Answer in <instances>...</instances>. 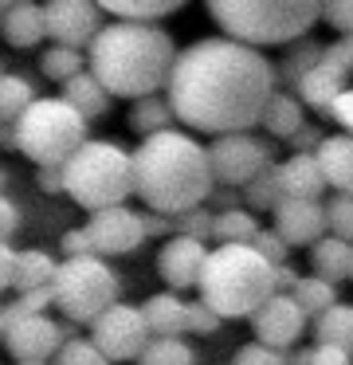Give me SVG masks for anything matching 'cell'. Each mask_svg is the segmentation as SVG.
<instances>
[{
    "label": "cell",
    "instance_id": "cell-30",
    "mask_svg": "<svg viewBox=\"0 0 353 365\" xmlns=\"http://www.w3.org/2000/svg\"><path fill=\"white\" fill-rule=\"evenodd\" d=\"M39 71H44L51 83L67 87L71 79H78V75L91 71V67H86V51H75V48H59V43H51V48L39 56Z\"/></svg>",
    "mask_w": 353,
    "mask_h": 365
},
{
    "label": "cell",
    "instance_id": "cell-22",
    "mask_svg": "<svg viewBox=\"0 0 353 365\" xmlns=\"http://www.w3.org/2000/svg\"><path fill=\"white\" fill-rule=\"evenodd\" d=\"M310 267L318 279L326 283H342V279H353V244L337 236H326L310 247Z\"/></svg>",
    "mask_w": 353,
    "mask_h": 365
},
{
    "label": "cell",
    "instance_id": "cell-24",
    "mask_svg": "<svg viewBox=\"0 0 353 365\" xmlns=\"http://www.w3.org/2000/svg\"><path fill=\"white\" fill-rule=\"evenodd\" d=\"M59 263H63V259H51L47 252H36V247L20 252V259H16V275H12V291H16V294H28V291L55 287Z\"/></svg>",
    "mask_w": 353,
    "mask_h": 365
},
{
    "label": "cell",
    "instance_id": "cell-9",
    "mask_svg": "<svg viewBox=\"0 0 353 365\" xmlns=\"http://www.w3.org/2000/svg\"><path fill=\"white\" fill-rule=\"evenodd\" d=\"M0 338H4V349L16 357V365H28V361H55L59 349L75 334H71V322H55L51 314H28L12 299L0 310Z\"/></svg>",
    "mask_w": 353,
    "mask_h": 365
},
{
    "label": "cell",
    "instance_id": "cell-41",
    "mask_svg": "<svg viewBox=\"0 0 353 365\" xmlns=\"http://www.w3.org/2000/svg\"><path fill=\"white\" fill-rule=\"evenodd\" d=\"M59 252H63V259H91V255H94V244H91V236H86V228L63 232Z\"/></svg>",
    "mask_w": 353,
    "mask_h": 365
},
{
    "label": "cell",
    "instance_id": "cell-40",
    "mask_svg": "<svg viewBox=\"0 0 353 365\" xmlns=\"http://www.w3.org/2000/svg\"><path fill=\"white\" fill-rule=\"evenodd\" d=\"M322 20H326L334 32L353 36V0H334V4H322Z\"/></svg>",
    "mask_w": 353,
    "mask_h": 365
},
{
    "label": "cell",
    "instance_id": "cell-18",
    "mask_svg": "<svg viewBox=\"0 0 353 365\" xmlns=\"http://www.w3.org/2000/svg\"><path fill=\"white\" fill-rule=\"evenodd\" d=\"M279 177H282V192L290 200H322V192L329 189V181L314 153H290V158H282Z\"/></svg>",
    "mask_w": 353,
    "mask_h": 365
},
{
    "label": "cell",
    "instance_id": "cell-27",
    "mask_svg": "<svg viewBox=\"0 0 353 365\" xmlns=\"http://www.w3.org/2000/svg\"><path fill=\"white\" fill-rule=\"evenodd\" d=\"M36 103H39L36 87H31L24 75H4V79H0V122H4V126H16Z\"/></svg>",
    "mask_w": 353,
    "mask_h": 365
},
{
    "label": "cell",
    "instance_id": "cell-39",
    "mask_svg": "<svg viewBox=\"0 0 353 365\" xmlns=\"http://www.w3.org/2000/svg\"><path fill=\"white\" fill-rule=\"evenodd\" d=\"M220 326H224V318H220L204 299L188 302V334H200V338H208V334L220 330Z\"/></svg>",
    "mask_w": 353,
    "mask_h": 365
},
{
    "label": "cell",
    "instance_id": "cell-33",
    "mask_svg": "<svg viewBox=\"0 0 353 365\" xmlns=\"http://www.w3.org/2000/svg\"><path fill=\"white\" fill-rule=\"evenodd\" d=\"M138 365H196V349L185 338H153Z\"/></svg>",
    "mask_w": 353,
    "mask_h": 365
},
{
    "label": "cell",
    "instance_id": "cell-45",
    "mask_svg": "<svg viewBox=\"0 0 353 365\" xmlns=\"http://www.w3.org/2000/svg\"><path fill=\"white\" fill-rule=\"evenodd\" d=\"M298 283H302V275L295 271V263H287V267H275V291H279V294H295Z\"/></svg>",
    "mask_w": 353,
    "mask_h": 365
},
{
    "label": "cell",
    "instance_id": "cell-49",
    "mask_svg": "<svg viewBox=\"0 0 353 365\" xmlns=\"http://www.w3.org/2000/svg\"><path fill=\"white\" fill-rule=\"evenodd\" d=\"M0 216H4V220H0V232H4V244H8V236H12L16 224H20V212H16V205L8 197H4V205H0Z\"/></svg>",
    "mask_w": 353,
    "mask_h": 365
},
{
    "label": "cell",
    "instance_id": "cell-19",
    "mask_svg": "<svg viewBox=\"0 0 353 365\" xmlns=\"http://www.w3.org/2000/svg\"><path fill=\"white\" fill-rule=\"evenodd\" d=\"M153 338H185L188 334V302L177 291H157L141 302Z\"/></svg>",
    "mask_w": 353,
    "mask_h": 365
},
{
    "label": "cell",
    "instance_id": "cell-11",
    "mask_svg": "<svg viewBox=\"0 0 353 365\" xmlns=\"http://www.w3.org/2000/svg\"><path fill=\"white\" fill-rule=\"evenodd\" d=\"M86 338L118 365V361H141V354H145V346L153 341V334H149L145 310L133 307V302H118V307H110L106 314L91 326Z\"/></svg>",
    "mask_w": 353,
    "mask_h": 365
},
{
    "label": "cell",
    "instance_id": "cell-23",
    "mask_svg": "<svg viewBox=\"0 0 353 365\" xmlns=\"http://www.w3.org/2000/svg\"><path fill=\"white\" fill-rule=\"evenodd\" d=\"M59 98L63 103H71L78 114H83L86 122H94V118H102V114L110 110V103H114V95H110L106 87H102L98 79H94L91 71H83L78 79H71L67 87L59 91Z\"/></svg>",
    "mask_w": 353,
    "mask_h": 365
},
{
    "label": "cell",
    "instance_id": "cell-17",
    "mask_svg": "<svg viewBox=\"0 0 353 365\" xmlns=\"http://www.w3.org/2000/svg\"><path fill=\"white\" fill-rule=\"evenodd\" d=\"M0 28H4V40L16 51H28L39 40H47V12L44 4H31V0H12L0 12Z\"/></svg>",
    "mask_w": 353,
    "mask_h": 365
},
{
    "label": "cell",
    "instance_id": "cell-48",
    "mask_svg": "<svg viewBox=\"0 0 353 365\" xmlns=\"http://www.w3.org/2000/svg\"><path fill=\"white\" fill-rule=\"evenodd\" d=\"M145 216V236H169L173 240V216H161V212H141Z\"/></svg>",
    "mask_w": 353,
    "mask_h": 365
},
{
    "label": "cell",
    "instance_id": "cell-47",
    "mask_svg": "<svg viewBox=\"0 0 353 365\" xmlns=\"http://www.w3.org/2000/svg\"><path fill=\"white\" fill-rule=\"evenodd\" d=\"M16 259H20V252L16 247H0V283H4V291H12V275H16Z\"/></svg>",
    "mask_w": 353,
    "mask_h": 365
},
{
    "label": "cell",
    "instance_id": "cell-50",
    "mask_svg": "<svg viewBox=\"0 0 353 365\" xmlns=\"http://www.w3.org/2000/svg\"><path fill=\"white\" fill-rule=\"evenodd\" d=\"M290 365H314V346H302L290 354Z\"/></svg>",
    "mask_w": 353,
    "mask_h": 365
},
{
    "label": "cell",
    "instance_id": "cell-46",
    "mask_svg": "<svg viewBox=\"0 0 353 365\" xmlns=\"http://www.w3.org/2000/svg\"><path fill=\"white\" fill-rule=\"evenodd\" d=\"M36 185H39L44 192H67L63 169H36Z\"/></svg>",
    "mask_w": 353,
    "mask_h": 365
},
{
    "label": "cell",
    "instance_id": "cell-36",
    "mask_svg": "<svg viewBox=\"0 0 353 365\" xmlns=\"http://www.w3.org/2000/svg\"><path fill=\"white\" fill-rule=\"evenodd\" d=\"M51 365H114V361H110V357L102 354L91 338H71L67 346L59 349V357H55Z\"/></svg>",
    "mask_w": 353,
    "mask_h": 365
},
{
    "label": "cell",
    "instance_id": "cell-8",
    "mask_svg": "<svg viewBox=\"0 0 353 365\" xmlns=\"http://www.w3.org/2000/svg\"><path fill=\"white\" fill-rule=\"evenodd\" d=\"M118 302H122V283H118V271L106 259L91 255V259H63L59 263V275H55V310L67 322L91 330Z\"/></svg>",
    "mask_w": 353,
    "mask_h": 365
},
{
    "label": "cell",
    "instance_id": "cell-4",
    "mask_svg": "<svg viewBox=\"0 0 353 365\" xmlns=\"http://www.w3.org/2000/svg\"><path fill=\"white\" fill-rule=\"evenodd\" d=\"M275 267L251 244H216L204 263L200 299L220 318H255L263 302L275 299Z\"/></svg>",
    "mask_w": 353,
    "mask_h": 365
},
{
    "label": "cell",
    "instance_id": "cell-35",
    "mask_svg": "<svg viewBox=\"0 0 353 365\" xmlns=\"http://www.w3.org/2000/svg\"><path fill=\"white\" fill-rule=\"evenodd\" d=\"M326 220H329V236L353 244V197L349 192H334L326 200Z\"/></svg>",
    "mask_w": 353,
    "mask_h": 365
},
{
    "label": "cell",
    "instance_id": "cell-16",
    "mask_svg": "<svg viewBox=\"0 0 353 365\" xmlns=\"http://www.w3.org/2000/svg\"><path fill=\"white\" fill-rule=\"evenodd\" d=\"M275 232L287 240L290 247H314L318 240H326L329 220H326V205L322 200H282L275 208Z\"/></svg>",
    "mask_w": 353,
    "mask_h": 365
},
{
    "label": "cell",
    "instance_id": "cell-3",
    "mask_svg": "<svg viewBox=\"0 0 353 365\" xmlns=\"http://www.w3.org/2000/svg\"><path fill=\"white\" fill-rule=\"evenodd\" d=\"M133 185H138V197L145 200L149 212L180 216L204 208L216 192L208 145H200L188 130L145 138L133 150Z\"/></svg>",
    "mask_w": 353,
    "mask_h": 365
},
{
    "label": "cell",
    "instance_id": "cell-29",
    "mask_svg": "<svg viewBox=\"0 0 353 365\" xmlns=\"http://www.w3.org/2000/svg\"><path fill=\"white\" fill-rule=\"evenodd\" d=\"M314 346H349L353 349V307L337 302L322 318H314Z\"/></svg>",
    "mask_w": 353,
    "mask_h": 365
},
{
    "label": "cell",
    "instance_id": "cell-44",
    "mask_svg": "<svg viewBox=\"0 0 353 365\" xmlns=\"http://www.w3.org/2000/svg\"><path fill=\"white\" fill-rule=\"evenodd\" d=\"M322 142H326V138H322V130L302 126L295 138H290V150H295V153H318V150H322Z\"/></svg>",
    "mask_w": 353,
    "mask_h": 365
},
{
    "label": "cell",
    "instance_id": "cell-43",
    "mask_svg": "<svg viewBox=\"0 0 353 365\" xmlns=\"http://www.w3.org/2000/svg\"><path fill=\"white\" fill-rule=\"evenodd\" d=\"M314 365H353L349 346H314Z\"/></svg>",
    "mask_w": 353,
    "mask_h": 365
},
{
    "label": "cell",
    "instance_id": "cell-32",
    "mask_svg": "<svg viewBox=\"0 0 353 365\" xmlns=\"http://www.w3.org/2000/svg\"><path fill=\"white\" fill-rule=\"evenodd\" d=\"M295 302L310 318H322L326 310L337 307V283H326V279H318V275H306L302 283L295 287Z\"/></svg>",
    "mask_w": 353,
    "mask_h": 365
},
{
    "label": "cell",
    "instance_id": "cell-6",
    "mask_svg": "<svg viewBox=\"0 0 353 365\" xmlns=\"http://www.w3.org/2000/svg\"><path fill=\"white\" fill-rule=\"evenodd\" d=\"M63 181H67V197L83 212L94 216V212H106V208H122L138 192V185H133V153H126L118 142L91 138L63 165Z\"/></svg>",
    "mask_w": 353,
    "mask_h": 365
},
{
    "label": "cell",
    "instance_id": "cell-42",
    "mask_svg": "<svg viewBox=\"0 0 353 365\" xmlns=\"http://www.w3.org/2000/svg\"><path fill=\"white\" fill-rule=\"evenodd\" d=\"M212 212H232V208H247L243 205V189H227V185H216V192L208 197Z\"/></svg>",
    "mask_w": 353,
    "mask_h": 365
},
{
    "label": "cell",
    "instance_id": "cell-25",
    "mask_svg": "<svg viewBox=\"0 0 353 365\" xmlns=\"http://www.w3.org/2000/svg\"><path fill=\"white\" fill-rule=\"evenodd\" d=\"M185 0H102V12L126 24H157V20L180 12Z\"/></svg>",
    "mask_w": 353,
    "mask_h": 365
},
{
    "label": "cell",
    "instance_id": "cell-7",
    "mask_svg": "<svg viewBox=\"0 0 353 365\" xmlns=\"http://www.w3.org/2000/svg\"><path fill=\"white\" fill-rule=\"evenodd\" d=\"M86 142V118L59 95L39 98L16 122V150L36 161V169H63Z\"/></svg>",
    "mask_w": 353,
    "mask_h": 365
},
{
    "label": "cell",
    "instance_id": "cell-15",
    "mask_svg": "<svg viewBox=\"0 0 353 365\" xmlns=\"http://www.w3.org/2000/svg\"><path fill=\"white\" fill-rule=\"evenodd\" d=\"M208 244L200 240H188V236H173L161 244L157 252V275L169 283V291H200V279H204V263H208Z\"/></svg>",
    "mask_w": 353,
    "mask_h": 365
},
{
    "label": "cell",
    "instance_id": "cell-31",
    "mask_svg": "<svg viewBox=\"0 0 353 365\" xmlns=\"http://www.w3.org/2000/svg\"><path fill=\"white\" fill-rule=\"evenodd\" d=\"M259 220L251 208H232V212H216V244H255L259 236Z\"/></svg>",
    "mask_w": 353,
    "mask_h": 365
},
{
    "label": "cell",
    "instance_id": "cell-10",
    "mask_svg": "<svg viewBox=\"0 0 353 365\" xmlns=\"http://www.w3.org/2000/svg\"><path fill=\"white\" fill-rule=\"evenodd\" d=\"M271 158H275V145L255 134H224L208 142L212 177H216V185H227V189H247L271 165Z\"/></svg>",
    "mask_w": 353,
    "mask_h": 365
},
{
    "label": "cell",
    "instance_id": "cell-5",
    "mask_svg": "<svg viewBox=\"0 0 353 365\" xmlns=\"http://www.w3.org/2000/svg\"><path fill=\"white\" fill-rule=\"evenodd\" d=\"M208 16L227 40L259 51L302 40L322 20V4L314 0H212Z\"/></svg>",
    "mask_w": 353,
    "mask_h": 365
},
{
    "label": "cell",
    "instance_id": "cell-38",
    "mask_svg": "<svg viewBox=\"0 0 353 365\" xmlns=\"http://www.w3.org/2000/svg\"><path fill=\"white\" fill-rule=\"evenodd\" d=\"M232 365H290V354L271 349V346H263V341H251V346L235 349Z\"/></svg>",
    "mask_w": 353,
    "mask_h": 365
},
{
    "label": "cell",
    "instance_id": "cell-34",
    "mask_svg": "<svg viewBox=\"0 0 353 365\" xmlns=\"http://www.w3.org/2000/svg\"><path fill=\"white\" fill-rule=\"evenodd\" d=\"M173 236H188V240H200V244H208V240L216 236V212L204 205V208H193V212L173 216Z\"/></svg>",
    "mask_w": 353,
    "mask_h": 365
},
{
    "label": "cell",
    "instance_id": "cell-12",
    "mask_svg": "<svg viewBox=\"0 0 353 365\" xmlns=\"http://www.w3.org/2000/svg\"><path fill=\"white\" fill-rule=\"evenodd\" d=\"M47 12V40L59 48H75V51H91V43L98 40L102 24V4L91 0H51L44 4Z\"/></svg>",
    "mask_w": 353,
    "mask_h": 365
},
{
    "label": "cell",
    "instance_id": "cell-1",
    "mask_svg": "<svg viewBox=\"0 0 353 365\" xmlns=\"http://www.w3.org/2000/svg\"><path fill=\"white\" fill-rule=\"evenodd\" d=\"M275 79L279 71L263 51L227 36H208L180 48L165 95L177 106L180 126H193L196 134H251L275 98Z\"/></svg>",
    "mask_w": 353,
    "mask_h": 365
},
{
    "label": "cell",
    "instance_id": "cell-2",
    "mask_svg": "<svg viewBox=\"0 0 353 365\" xmlns=\"http://www.w3.org/2000/svg\"><path fill=\"white\" fill-rule=\"evenodd\" d=\"M177 43L161 24H126L110 20L98 32V40L86 51L91 75L110 91L130 103L169 91L173 67H177Z\"/></svg>",
    "mask_w": 353,
    "mask_h": 365
},
{
    "label": "cell",
    "instance_id": "cell-37",
    "mask_svg": "<svg viewBox=\"0 0 353 365\" xmlns=\"http://www.w3.org/2000/svg\"><path fill=\"white\" fill-rule=\"evenodd\" d=\"M251 247H255V252L263 255L271 267H287V263H290V244H287V240H282L275 228H263V232L255 236V244H251Z\"/></svg>",
    "mask_w": 353,
    "mask_h": 365
},
{
    "label": "cell",
    "instance_id": "cell-28",
    "mask_svg": "<svg viewBox=\"0 0 353 365\" xmlns=\"http://www.w3.org/2000/svg\"><path fill=\"white\" fill-rule=\"evenodd\" d=\"M287 200V192H282V177H279V161H271V165L263 169V173L255 177V181L243 189V205L251 208V212H271Z\"/></svg>",
    "mask_w": 353,
    "mask_h": 365
},
{
    "label": "cell",
    "instance_id": "cell-14",
    "mask_svg": "<svg viewBox=\"0 0 353 365\" xmlns=\"http://www.w3.org/2000/svg\"><path fill=\"white\" fill-rule=\"evenodd\" d=\"M306 326H310V314L295 302V294H275V299L263 302V307L255 310V318H251L255 341H263V346H271V349H282V354H295L290 346H298Z\"/></svg>",
    "mask_w": 353,
    "mask_h": 365
},
{
    "label": "cell",
    "instance_id": "cell-26",
    "mask_svg": "<svg viewBox=\"0 0 353 365\" xmlns=\"http://www.w3.org/2000/svg\"><path fill=\"white\" fill-rule=\"evenodd\" d=\"M259 126H263L271 138H287V142H290V138L306 126V122H302V103H298L290 91H275V98L267 103L263 122H259Z\"/></svg>",
    "mask_w": 353,
    "mask_h": 365
},
{
    "label": "cell",
    "instance_id": "cell-20",
    "mask_svg": "<svg viewBox=\"0 0 353 365\" xmlns=\"http://www.w3.org/2000/svg\"><path fill=\"white\" fill-rule=\"evenodd\" d=\"M177 122L180 118H177V106H173L169 95H149V98L130 103V130H133V134H141V142L177 130Z\"/></svg>",
    "mask_w": 353,
    "mask_h": 365
},
{
    "label": "cell",
    "instance_id": "cell-52",
    "mask_svg": "<svg viewBox=\"0 0 353 365\" xmlns=\"http://www.w3.org/2000/svg\"><path fill=\"white\" fill-rule=\"evenodd\" d=\"M349 197H353V189H349Z\"/></svg>",
    "mask_w": 353,
    "mask_h": 365
},
{
    "label": "cell",
    "instance_id": "cell-21",
    "mask_svg": "<svg viewBox=\"0 0 353 365\" xmlns=\"http://www.w3.org/2000/svg\"><path fill=\"white\" fill-rule=\"evenodd\" d=\"M314 158H318L329 189H337V192L353 189V134H329Z\"/></svg>",
    "mask_w": 353,
    "mask_h": 365
},
{
    "label": "cell",
    "instance_id": "cell-51",
    "mask_svg": "<svg viewBox=\"0 0 353 365\" xmlns=\"http://www.w3.org/2000/svg\"><path fill=\"white\" fill-rule=\"evenodd\" d=\"M28 365H51V361H28Z\"/></svg>",
    "mask_w": 353,
    "mask_h": 365
},
{
    "label": "cell",
    "instance_id": "cell-13",
    "mask_svg": "<svg viewBox=\"0 0 353 365\" xmlns=\"http://www.w3.org/2000/svg\"><path fill=\"white\" fill-rule=\"evenodd\" d=\"M86 236L94 244V255L106 259V255H130L145 244V216L133 212V208H106V212H94L91 220L83 224Z\"/></svg>",
    "mask_w": 353,
    "mask_h": 365
}]
</instances>
